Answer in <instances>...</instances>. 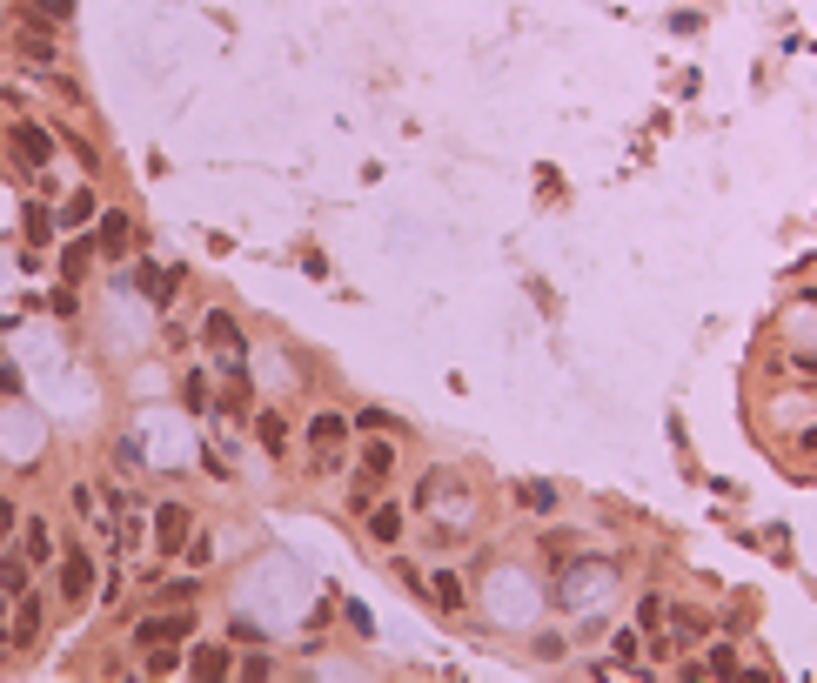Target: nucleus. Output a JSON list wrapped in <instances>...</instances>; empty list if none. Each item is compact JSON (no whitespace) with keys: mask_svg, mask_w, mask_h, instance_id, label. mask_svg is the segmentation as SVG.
<instances>
[{"mask_svg":"<svg viewBox=\"0 0 817 683\" xmlns=\"http://www.w3.org/2000/svg\"><path fill=\"white\" fill-rule=\"evenodd\" d=\"M369 536H376V543H396V536H402V509L396 503H376V509H369Z\"/></svg>","mask_w":817,"mask_h":683,"instance_id":"obj_13","label":"nucleus"},{"mask_svg":"<svg viewBox=\"0 0 817 683\" xmlns=\"http://www.w3.org/2000/svg\"><path fill=\"white\" fill-rule=\"evenodd\" d=\"M309 442H315V449H322V456H335V449L349 442V422L335 416V409H322V416L309 422Z\"/></svg>","mask_w":817,"mask_h":683,"instance_id":"obj_8","label":"nucleus"},{"mask_svg":"<svg viewBox=\"0 0 817 683\" xmlns=\"http://www.w3.org/2000/svg\"><path fill=\"white\" fill-rule=\"evenodd\" d=\"M181 402H188V409H208V382L188 375V382H181Z\"/></svg>","mask_w":817,"mask_h":683,"instance_id":"obj_23","label":"nucleus"},{"mask_svg":"<svg viewBox=\"0 0 817 683\" xmlns=\"http://www.w3.org/2000/svg\"><path fill=\"white\" fill-rule=\"evenodd\" d=\"M94 556L88 550H67V563H61V596L67 603H88V590H94Z\"/></svg>","mask_w":817,"mask_h":683,"instance_id":"obj_3","label":"nucleus"},{"mask_svg":"<svg viewBox=\"0 0 817 683\" xmlns=\"http://www.w3.org/2000/svg\"><path fill=\"white\" fill-rule=\"evenodd\" d=\"M0 590H7V596H27V556H21V550H0Z\"/></svg>","mask_w":817,"mask_h":683,"instance_id":"obj_12","label":"nucleus"},{"mask_svg":"<svg viewBox=\"0 0 817 683\" xmlns=\"http://www.w3.org/2000/svg\"><path fill=\"white\" fill-rule=\"evenodd\" d=\"M188 670H195V677H228L235 663H228V650H215V643H208V650H195V657H188Z\"/></svg>","mask_w":817,"mask_h":683,"instance_id":"obj_17","label":"nucleus"},{"mask_svg":"<svg viewBox=\"0 0 817 683\" xmlns=\"http://www.w3.org/2000/svg\"><path fill=\"white\" fill-rule=\"evenodd\" d=\"M47 27H54V21H41V27L27 21L21 27V54H27V61H41V67H54V34H47Z\"/></svg>","mask_w":817,"mask_h":683,"instance_id":"obj_9","label":"nucleus"},{"mask_svg":"<svg viewBox=\"0 0 817 683\" xmlns=\"http://www.w3.org/2000/svg\"><path fill=\"white\" fill-rule=\"evenodd\" d=\"M349 509H355V516H369V509H376V476H369V469L355 476V489H349Z\"/></svg>","mask_w":817,"mask_h":683,"instance_id":"obj_20","label":"nucleus"},{"mask_svg":"<svg viewBox=\"0 0 817 683\" xmlns=\"http://www.w3.org/2000/svg\"><path fill=\"white\" fill-rule=\"evenodd\" d=\"M797 375H811L817 382V355H797Z\"/></svg>","mask_w":817,"mask_h":683,"instance_id":"obj_25","label":"nucleus"},{"mask_svg":"<svg viewBox=\"0 0 817 683\" xmlns=\"http://www.w3.org/2000/svg\"><path fill=\"white\" fill-rule=\"evenodd\" d=\"M188 529H195V516H188V503H161L155 509V550H188Z\"/></svg>","mask_w":817,"mask_h":683,"instance_id":"obj_1","label":"nucleus"},{"mask_svg":"<svg viewBox=\"0 0 817 683\" xmlns=\"http://www.w3.org/2000/svg\"><path fill=\"white\" fill-rule=\"evenodd\" d=\"M94 248H101V255H128V248H134V221L121 215V208H108V215H101V235H94Z\"/></svg>","mask_w":817,"mask_h":683,"instance_id":"obj_5","label":"nucleus"},{"mask_svg":"<svg viewBox=\"0 0 817 683\" xmlns=\"http://www.w3.org/2000/svg\"><path fill=\"white\" fill-rule=\"evenodd\" d=\"M94 255H101V248H94V242H67V248H61V282H81V275H88V262H94Z\"/></svg>","mask_w":817,"mask_h":683,"instance_id":"obj_11","label":"nucleus"},{"mask_svg":"<svg viewBox=\"0 0 817 683\" xmlns=\"http://www.w3.org/2000/svg\"><path fill=\"white\" fill-rule=\"evenodd\" d=\"M21 7L34 14V21H54V27H61L67 14H74V0H21Z\"/></svg>","mask_w":817,"mask_h":683,"instance_id":"obj_19","label":"nucleus"},{"mask_svg":"<svg viewBox=\"0 0 817 683\" xmlns=\"http://www.w3.org/2000/svg\"><path fill=\"white\" fill-rule=\"evenodd\" d=\"M208 342L228 355V369H242V335H235V315H228V309L208 315Z\"/></svg>","mask_w":817,"mask_h":683,"instance_id":"obj_6","label":"nucleus"},{"mask_svg":"<svg viewBox=\"0 0 817 683\" xmlns=\"http://www.w3.org/2000/svg\"><path fill=\"white\" fill-rule=\"evenodd\" d=\"M188 630H195V617H188V610H168V617H148L141 630H134V637H141L148 650H155V643H181Z\"/></svg>","mask_w":817,"mask_h":683,"instance_id":"obj_4","label":"nucleus"},{"mask_svg":"<svg viewBox=\"0 0 817 683\" xmlns=\"http://www.w3.org/2000/svg\"><path fill=\"white\" fill-rule=\"evenodd\" d=\"M429 590H436V603H442V610H456V603H463V583H456L449 570H442L436 583H429Z\"/></svg>","mask_w":817,"mask_h":683,"instance_id":"obj_21","label":"nucleus"},{"mask_svg":"<svg viewBox=\"0 0 817 683\" xmlns=\"http://www.w3.org/2000/svg\"><path fill=\"white\" fill-rule=\"evenodd\" d=\"M14 155H21L27 168L41 175V168H47V155H54V134H47L41 121H14Z\"/></svg>","mask_w":817,"mask_h":683,"instance_id":"obj_2","label":"nucleus"},{"mask_svg":"<svg viewBox=\"0 0 817 683\" xmlns=\"http://www.w3.org/2000/svg\"><path fill=\"white\" fill-rule=\"evenodd\" d=\"M94 215H101V201H94V188H81V195L61 208V228H88Z\"/></svg>","mask_w":817,"mask_h":683,"instance_id":"obj_14","label":"nucleus"},{"mask_svg":"<svg viewBox=\"0 0 817 683\" xmlns=\"http://www.w3.org/2000/svg\"><path fill=\"white\" fill-rule=\"evenodd\" d=\"M54 228H61V215H47V208H27V248H47V242H54Z\"/></svg>","mask_w":817,"mask_h":683,"instance_id":"obj_16","label":"nucleus"},{"mask_svg":"<svg viewBox=\"0 0 817 683\" xmlns=\"http://www.w3.org/2000/svg\"><path fill=\"white\" fill-rule=\"evenodd\" d=\"M21 556H27V563H47V556H54V536H47L41 516H34V523H21Z\"/></svg>","mask_w":817,"mask_h":683,"instance_id":"obj_10","label":"nucleus"},{"mask_svg":"<svg viewBox=\"0 0 817 683\" xmlns=\"http://www.w3.org/2000/svg\"><path fill=\"white\" fill-rule=\"evenodd\" d=\"M14 529H21V509L0 496V550H7V536H14Z\"/></svg>","mask_w":817,"mask_h":683,"instance_id":"obj_24","label":"nucleus"},{"mask_svg":"<svg viewBox=\"0 0 817 683\" xmlns=\"http://www.w3.org/2000/svg\"><path fill=\"white\" fill-rule=\"evenodd\" d=\"M255 429H262V449H268V456H282V449H288V422L275 416V409H268V416L255 422Z\"/></svg>","mask_w":817,"mask_h":683,"instance_id":"obj_18","label":"nucleus"},{"mask_svg":"<svg viewBox=\"0 0 817 683\" xmlns=\"http://www.w3.org/2000/svg\"><path fill=\"white\" fill-rule=\"evenodd\" d=\"M14 603H21V610H14V630H7V643H21V650H27V643L41 637V596L27 590V596H14Z\"/></svg>","mask_w":817,"mask_h":683,"instance_id":"obj_7","label":"nucleus"},{"mask_svg":"<svg viewBox=\"0 0 817 683\" xmlns=\"http://www.w3.org/2000/svg\"><path fill=\"white\" fill-rule=\"evenodd\" d=\"M516 496H523V509H550V503H556V489H550V483H523Z\"/></svg>","mask_w":817,"mask_h":683,"instance_id":"obj_22","label":"nucleus"},{"mask_svg":"<svg viewBox=\"0 0 817 683\" xmlns=\"http://www.w3.org/2000/svg\"><path fill=\"white\" fill-rule=\"evenodd\" d=\"M362 469H369V476H389V469H396V442H362Z\"/></svg>","mask_w":817,"mask_h":683,"instance_id":"obj_15","label":"nucleus"}]
</instances>
